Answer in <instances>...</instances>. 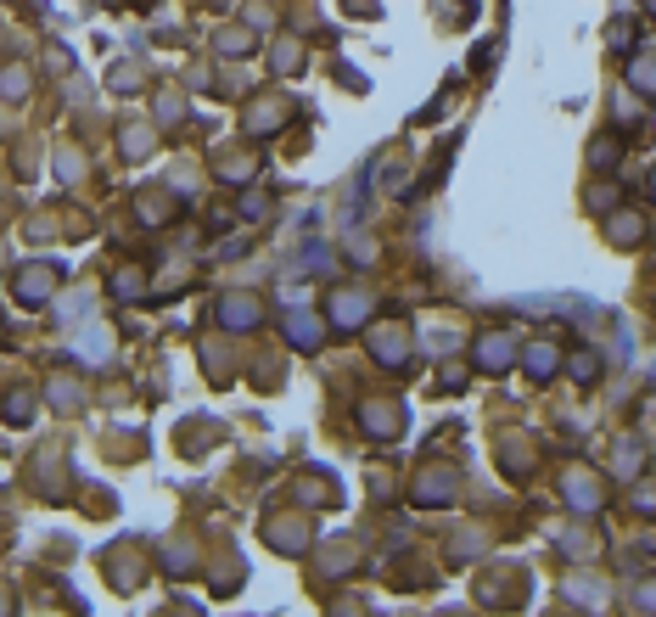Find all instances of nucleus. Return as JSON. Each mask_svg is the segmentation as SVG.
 <instances>
[{
    "label": "nucleus",
    "instance_id": "17",
    "mask_svg": "<svg viewBox=\"0 0 656 617\" xmlns=\"http://www.w3.org/2000/svg\"><path fill=\"white\" fill-rule=\"evenodd\" d=\"M645 6H651V12H656V0H645Z\"/></svg>",
    "mask_w": 656,
    "mask_h": 617
},
{
    "label": "nucleus",
    "instance_id": "14",
    "mask_svg": "<svg viewBox=\"0 0 656 617\" xmlns=\"http://www.w3.org/2000/svg\"><path fill=\"white\" fill-rule=\"evenodd\" d=\"M634 505H640V511H656V488H651V483L634 488Z\"/></svg>",
    "mask_w": 656,
    "mask_h": 617
},
{
    "label": "nucleus",
    "instance_id": "4",
    "mask_svg": "<svg viewBox=\"0 0 656 617\" xmlns=\"http://www.w3.org/2000/svg\"><path fill=\"white\" fill-rule=\"evenodd\" d=\"M477 359H483V371H505V359H511V343H505L500 331H488L483 343H477Z\"/></svg>",
    "mask_w": 656,
    "mask_h": 617
},
{
    "label": "nucleus",
    "instance_id": "3",
    "mask_svg": "<svg viewBox=\"0 0 656 617\" xmlns=\"http://www.w3.org/2000/svg\"><path fill=\"white\" fill-rule=\"evenodd\" d=\"M331 309H337V326L354 331V326H359V315H365L371 303H365V292H337V298H331Z\"/></svg>",
    "mask_w": 656,
    "mask_h": 617
},
{
    "label": "nucleus",
    "instance_id": "6",
    "mask_svg": "<svg viewBox=\"0 0 656 617\" xmlns=\"http://www.w3.org/2000/svg\"><path fill=\"white\" fill-rule=\"evenodd\" d=\"M286 337L298 348H314L320 343V326H314V315H286Z\"/></svg>",
    "mask_w": 656,
    "mask_h": 617
},
{
    "label": "nucleus",
    "instance_id": "12",
    "mask_svg": "<svg viewBox=\"0 0 656 617\" xmlns=\"http://www.w3.org/2000/svg\"><path fill=\"white\" fill-rule=\"evenodd\" d=\"M264 208H270V197H264V191H247V197H242V214H264Z\"/></svg>",
    "mask_w": 656,
    "mask_h": 617
},
{
    "label": "nucleus",
    "instance_id": "8",
    "mask_svg": "<svg viewBox=\"0 0 656 617\" xmlns=\"http://www.w3.org/2000/svg\"><path fill=\"white\" fill-rule=\"evenodd\" d=\"M219 51H225V57H247V51H253V34H219Z\"/></svg>",
    "mask_w": 656,
    "mask_h": 617
},
{
    "label": "nucleus",
    "instance_id": "16",
    "mask_svg": "<svg viewBox=\"0 0 656 617\" xmlns=\"http://www.w3.org/2000/svg\"><path fill=\"white\" fill-rule=\"evenodd\" d=\"M651 197H656V174H651Z\"/></svg>",
    "mask_w": 656,
    "mask_h": 617
},
{
    "label": "nucleus",
    "instance_id": "1",
    "mask_svg": "<svg viewBox=\"0 0 656 617\" xmlns=\"http://www.w3.org/2000/svg\"><path fill=\"white\" fill-rule=\"evenodd\" d=\"M219 320H225L230 331H253L258 326V298H225L219 303Z\"/></svg>",
    "mask_w": 656,
    "mask_h": 617
},
{
    "label": "nucleus",
    "instance_id": "13",
    "mask_svg": "<svg viewBox=\"0 0 656 617\" xmlns=\"http://www.w3.org/2000/svg\"><path fill=\"white\" fill-rule=\"evenodd\" d=\"M572 376H578V382H589V376H595V354H578V359H572Z\"/></svg>",
    "mask_w": 656,
    "mask_h": 617
},
{
    "label": "nucleus",
    "instance_id": "15",
    "mask_svg": "<svg viewBox=\"0 0 656 617\" xmlns=\"http://www.w3.org/2000/svg\"><path fill=\"white\" fill-rule=\"evenodd\" d=\"M628 40H634V29H628V23H612V45H617V51H623Z\"/></svg>",
    "mask_w": 656,
    "mask_h": 617
},
{
    "label": "nucleus",
    "instance_id": "7",
    "mask_svg": "<svg viewBox=\"0 0 656 617\" xmlns=\"http://www.w3.org/2000/svg\"><path fill=\"white\" fill-rule=\"evenodd\" d=\"M522 359H528V376H539V382H544L550 371H556V348H550V343H533Z\"/></svg>",
    "mask_w": 656,
    "mask_h": 617
},
{
    "label": "nucleus",
    "instance_id": "5",
    "mask_svg": "<svg viewBox=\"0 0 656 617\" xmlns=\"http://www.w3.org/2000/svg\"><path fill=\"white\" fill-rule=\"evenodd\" d=\"M365 427H371V432H382V438H393V432H399L404 421L393 416V404H365Z\"/></svg>",
    "mask_w": 656,
    "mask_h": 617
},
{
    "label": "nucleus",
    "instance_id": "9",
    "mask_svg": "<svg viewBox=\"0 0 656 617\" xmlns=\"http://www.w3.org/2000/svg\"><path fill=\"white\" fill-rule=\"evenodd\" d=\"M612 236H617V242H634V236H640V219H634V214H617V219H612Z\"/></svg>",
    "mask_w": 656,
    "mask_h": 617
},
{
    "label": "nucleus",
    "instance_id": "2",
    "mask_svg": "<svg viewBox=\"0 0 656 617\" xmlns=\"http://www.w3.org/2000/svg\"><path fill=\"white\" fill-rule=\"evenodd\" d=\"M51 275H57V270L29 264V270H23V281H17V298H23V303H45V298H51Z\"/></svg>",
    "mask_w": 656,
    "mask_h": 617
},
{
    "label": "nucleus",
    "instance_id": "10",
    "mask_svg": "<svg viewBox=\"0 0 656 617\" xmlns=\"http://www.w3.org/2000/svg\"><path fill=\"white\" fill-rule=\"evenodd\" d=\"M141 292V270H118V298H135Z\"/></svg>",
    "mask_w": 656,
    "mask_h": 617
},
{
    "label": "nucleus",
    "instance_id": "11",
    "mask_svg": "<svg viewBox=\"0 0 656 617\" xmlns=\"http://www.w3.org/2000/svg\"><path fill=\"white\" fill-rule=\"evenodd\" d=\"M634 85H640V90H656V62H640V68H634Z\"/></svg>",
    "mask_w": 656,
    "mask_h": 617
}]
</instances>
